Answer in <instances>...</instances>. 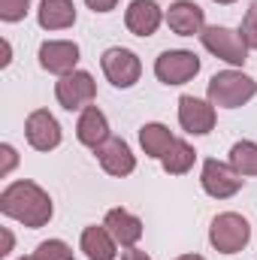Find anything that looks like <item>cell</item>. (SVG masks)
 Wrapping results in <instances>:
<instances>
[{
  "label": "cell",
  "instance_id": "obj_2",
  "mask_svg": "<svg viewBox=\"0 0 257 260\" xmlns=\"http://www.w3.org/2000/svg\"><path fill=\"white\" fill-rule=\"evenodd\" d=\"M257 94V82L239 70H221L209 79V103L221 109H236L245 106Z\"/></svg>",
  "mask_w": 257,
  "mask_h": 260
},
{
  "label": "cell",
  "instance_id": "obj_30",
  "mask_svg": "<svg viewBox=\"0 0 257 260\" xmlns=\"http://www.w3.org/2000/svg\"><path fill=\"white\" fill-rule=\"evenodd\" d=\"M176 260H206V257H200V254H182V257H176Z\"/></svg>",
  "mask_w": 257,
  "mask_h": 260
},
{
  "label": "cell",
  "instance_id": "obj_16",
  "mask_svg": "<svg viewBox=\"0 0 257 260\" xmlns=\"http://www.w3.org/2000/svg\"><path fill=\"white\" fill-rule=\"evenodd\" d=\"M76 136H79L82 145H88V148L97 151V148L109 139V121H106V115H103L97 106L82 109V115H79V121H76Z\"/></svg>",
  "mask_w": 257,
  "mask_h": 260
},
{
  "label": "cell",
  "instance_id": "obj_1",
  "mask_svg": "<svg viewBox=\"0 0 257 260\" xmlns=\"http://www.w3.org/2000/svg\"><path fill=\"white\" fill-rule=\"evenodd\" d=\"M0 212L6 218L21 221L24 227H46L52 221V197L46 194L37 182H12L0 194Z\"/></svg>",
  "mask_w": 257,
  "mask_h": 260
},
{
  "label": "cell",
  "instance_id": "obj_4",
  "mask_svg": "<svg viewBox=\"0 0 257 260\" xmlns=\"http://www.w3.org/2000/svg\"><path fill=\"white\" fill-rule=\"evenodd\" d=\"M200 40H203V46H206L215 58H221V61H227V64L242 67L245 61H248V46H245L242 34L233 30V27L209 24V27H203Z\"/></svg>",
  "mask_w": 257,
  "mask_h": 260
},
{
  "label": "cell",
  "instance_id": "obj_8",
  "mask_svg": "<svg viewBox=\"0 0 257 260\" xmlns=\"http://www.w3.org/2000/svg\"><path fill=\"white\" fill-rule=\"evenodd\" d=\"M200 182H203V191L209 197H215V200H227V197L239 194V188H242V176L230 167V164H221V160H215V157H209L206 164H203V176H200Z\"/></svg>",
  "mask_w": 257,
  "mask_h": 260
},
{
  "label": "cell",
  "instance_id": "obj_28",
  "mask_svg": "<svg viewBox=\"0 0 257 260\" xmlns=\"http://www.w3.org/2000/svg\"><path fill=\"white\" fill-rule=\"evenodd\" d=\"M9 248H12V233L3 230V251H0V254H9Z\"/></svg>",
  "mask_w": 257,
  "mask_h": 260
},
{
  "label": "cell",
  "instance_id": "obj_15",
  "mask_svg": "<svg viewBox=\"0 0 257 260\" xmlns=\"http://www.w3.org/2000/svg\"><path fill=\"white\" fill-rule=\"evenodd\" d=\"M103 227L112 233V239H115L121 248H133V245L142 239V221H139L136 215H130L127 209H109Z\"/></svg>",
  "mask_w": 257,
  "mask_h": 260
},
{
  "label": "cell",
  "instance_id": "obj_31",
  "mask_svg": "<svg viewBox=\"0 0 257 260\" xmlns=\"http://www.w3.org/2000/svg\"><path fill=\"white\" fill-rule=\"evenodd\" d=\"M215 3H224V6H227V3H236V0H215Z\"/></svg>",
  "mask_w": 257,
  "mask_h": 260
},
{
  "label": "cell",
  "instance_id": "obj_25",
  "mask_svg": "<svg viewBox=\"0 0 257 260\" xmlns=\"http://www.w3.org/2000/svg\"><path fill=\"white\" fill-rule=\"evenodd\" d=\"M0 154H3L0 176H9V173H12V167L18 164V154H15V148H12V145H0Z\"/></svg>",
  "mask_w": 257,
  "mask_h": 260
},
{
  "label": "cell",
  "instance_id": "obj_7",
  "mask_svg": "<svg viewBox=\"0 0 257 260\" xmlns=\"http://www.w3.org/2000/svg\"><path fill=\"white\" fill-rule=\"evenodd\" d=\"M100 67H103L106 79H109L115 88H133V85L139 82V73H142L139 58H136L130 49H121V46L106 49L103 58H100Z\"/></svg>",
  "mask_w": 257,
  "mask_h": 260
},
{
  "label": "cell",
  "instance_id": "obj_21",
  "mask_svg": "<svg viewBox=\"0 0 257 260\" xmlns=\"http://www.w3.org/2000/svg\"><path fill=\"white\" fill-rule=\"evenodd\" d=\"M230 167L239 176H257V142L242 139L230 148Z\"/></svg>",
  "mask_w": 257,
  "mask_h": 260
},
{
  "label": "cell",
  "instance_id": "obj_22",
  "mask_svg": "<svg viewBox=\"0 0 257 260\" xmlns=\"http://www.w3.org/2000/svg\"><path fill=\"white\" fill-rule=\"evenodd\" d=\"M34 260H73V248L64 239H46V242L37 245Z\"/></svg>",
  "mask_w": 257,
  "mask_h": 260
},
{
  "label": "cell",
  "instance_id": "obj_29",
  "mask_svg": "<svg viewBox=\"0 0 257 260\" xmlns=\"http://www.w3.org/2000/svg\"><path fill=\"white\" fill-rule=\"evenodd\" d=\"M0 64L3 67L9 64V43H3V61H0Z\"/></svg>",
  "mask_w": 257,
  "mask_h": 260
},
{
  "label": "cell",
  "instance_id": "obj_6",
  "mask_svg": "<svg viewBox=\"0 0 257 260\" xmlns=\"http://www.w3.org/2000/svg\"><path fill=\"white\" fill-rule=\"evenodd\" d=\"M200 73V58L188 49H170L154 61V76L164 85H185Z\"/></svg>",
  "mask_w": 257,
  "mask_h": 260
},
{
  "label": "cell",
  "instance_id": "obj_3",
  "mask_svg": "<svg viewBox=\"0 0 257 260\" xmlns=\"http://www.w3.org/2000/svg\"><path fill=\"white\" fill-rule=\"evenodd\" d=\"M248 239H251V224H248L242 215H236V212L218 215V218L212 221V227H209V242H212V248L221 251V254H236V251H242V248L248 245Z\"/></svg>",
  "mask_w": 257,
  "mask_h": 260
},
{
  "label": "cell",
  "instance_id": "obj_11",
  "mask_svg": "<svg viewBox=\"0 0 257 260\" xmlns=\"http://www.w3.org/2000/svg\"><path fill=\"white\" fill-rule=\"evenodd\" d=\"M79 64V46L70 40H49L40 46V67L55 73V76H67Z\"/></svg>",
  "mask_w": 257,
  "mask_h": 260
},
{
  "label": "cell",
  "instance_id": "obj_17",
  "mask_svg": "<svg viewBox=\"0 0 257 260\" xmlns=\"http://www.w3.org/2000/svg\"><path fill=\"white\" fill-rule=\"evenodd\" d=\"M37 18L43 30H64L76 24V6L73 0H40Z\"/></svg>",
  "mask_w": 257,
  "mask_h": 260
},
{
  "label": "cell",
  "instance_id": "obj_32",
  "mask_svg": "<svg viewBox=\"0 0 257 260\" xmlns=\"http://www.w3.org/2000/svg\"><path fill=\"white\" fill-rule=\"evenodd\" d=\"M21 260H34V257H21Z\"/></svg>",
  "mask_w": 257,
  "mask_h": 260
},
{
  "label": "cell",
  "instance_id": "obj_13",
  "mask_svg": "<svg viewBox=\"0 0 257 260\" xmlns=\"http://www.w3.org/2000/svg\"><path fill=\"white\" fill-rule=\"evenodd\" d=\"M167 24L173 34L179 37H194V34H203L206 27V12L194 3V0H176L170 9H167Z\"/></svg>",
  "mask_w": 257,
  "mask_h": 260
},
{
  "label": "cell",
  "instance_id": "obj_12",
  "mask_svg": "<svg viewBox=\"0 0 257 260\" xmlns=\"http://www.w3.org/2000/svg\"><path fill=\"white\" fill-rule=\"evenodd\" d=\"M97 160H100V167L109 173V176H130L133 170H136V157H133V151H130V145L124 139H115V136H109L100 148H97Z\"/></svg>",
  "mask_w": 257,
  "mask_h": 260
},
{
  "label": "cell",
  "instance_id": "obj_5",
  "mask_svg": "<svg viewBox=\"0 0 257 260\" xmlns=\"http://www.w3.org/2000/svg\"><path fill=\"white\" fill-rule=\"evenodd\" d=\"M55 97L70 112L73 109H88L94 103V97H97V82H94L91 73L73 70V73H67V76H61L55 82Z\"/></svg>",
  "mask_w": 257,
  "mask_h": 260
},
{
  "label": "cell",
  "instance_id": "obj_18",
  "mask_svg": "<svg viewBox=\"0 0 257 260\" xmlns=\"http://www.w3.org/2000/svg\"><path fill=\"white\" fill-rule=\"evenodd\" d=\"M118 242L106 227H85L82 230V251L88 260H115Z\"/></svg>",
  "mask_w": 257,
  "mask_h": 260
},
{
  "label": "cell",
  "instance_id": "obj_14",
  "mask_svg": "<svg viewBox=\"0 0 257 260\" xmlns=\"http://www.w3.org/2000/svg\"><path fill=\"white\" fill-rule=\"evenodd\" d=\"M164 21V12L154 0H133L124 12V24L133 37H151Z\"/></svg>",
  "mask_w": 257,
  "mask_h": 260
},
{
  "label": "cell",
  "instance_id": "obj_24",
  "mask_svg": "<svg viewBox=\"0 0 257 260\" xmlns=\"http://www.w3.org/2000/svg\"><path fill=\"white\" fill-rule=\"evenodd\" d=\"M30 9V0H0V18L3 21H21Z\"/></svg>",
  "mask_w": 257,
  "mask_h": 260
},
{
  "label": "cell",
  "instance_id": "obj_19",
  "mask_svg": "<svg viewBox=\"0 0 257 260\" xmlns=\"http://www.w3.org/2000/svg\"><path fill=\"white\" fill-rule=\"evenodd\" d=\"M173 142H176V136L170 133L167 124L151 121V124H142V130H139V145H142V151H145L148 157H157V160H160Z\"/></svg>",
  "mask_w": 257,
  "mask_h": 260
},
{
  "label": "cell",
  "instance_id": "obj_10",
  "mask_svg": "<svg viewBox=\"0 0 257 260\" xmlns=\"http://www.w3.org/2000/svg\"><path fill=\"white\" fill-rule=\"evenodd\" d=\"M179 124L194 136L209 133L215 127V106L200 100V97H191V94L179 97Z\"/></svg>",
  "mask_w": 257,
  "mask_h": 260
},
{
  "label": "cell",
  "instance_id": "obj_23",
  "mask_svg": "<svg viewBox=\"0 0 257 260\" xmlns=\"http://www.w3.org/2000/svg\"><path fill=\"white\" fill-rule=\"evenodd\" d=\"M239 34H242V40H245V46H248V49H257V0L248 6V12H245V18H242Z\"/></svg>",
  "mask_w": 257,
  "mask_h": 260
},
{
  "label": "cell",
  "instance_id": "obj_20",
  "mask_svg": "<svg viewBox=\"0 0 257 260\" xmlns=\"http://www.w3.org/2000/svg\"><path fill=\"white\" fill-rule=\"evenodd\" d=\"M194 160H197V151H194L188 142H182V139H176V142L167 148V154L160 157V164H164V170H167L170 176H185L194 167Z\"/></svg>",
  "mask_w": 257,
  "mask_h": 260
},
{
  "label": "cell",
  "instance_id": "obj_27",
  "mask_svg": "<svg viewBox=\"0 0 257 260\" xmlns=\"http://www.w3.org/2000/svg\"><path fill=\"white\" fill-rule=\"evenodd\" d=\"M121 260H151V257H148V254H145V251H139V248H136V245H133V248H127V251H124V254H121Z\"/></svg>",
  "mask_w": 257,
  "mask_h": 260
},
{
  "label": "cell",
  "instance_id": "obj_9",
  "mask_svg": "<svg viewBox=\"0 0 257 260\" xmlns=\"http://www.w3.org/2000/svg\"><path fill=\"white\" fill-rule=\"evenodd\" d=\"M24 136H27L30 148H37V151H52V148L61 145V124H58V118H55L49 109H37V112H30L27 121H24Z\"/></svg>",
  "mask_w": 257,
  "mask_h": 260
},
{
  "label": "cell",
  "instance_id": "obj_26",
  "mask_svg": "<svg viewBox=\"0 0 257 260\" xmlns=\"http://www.w3.org/2000/svg\"><path fill=\"white\" fill-rule=\"evenodd\" d=\"M94 12H112L115 6H118V0H85Z\"/></svg>",
  "mask_w": 257,
  "mask_h": 260
}]
</instances>
